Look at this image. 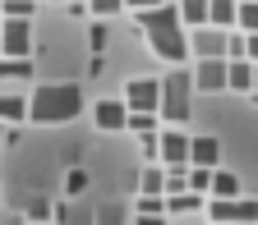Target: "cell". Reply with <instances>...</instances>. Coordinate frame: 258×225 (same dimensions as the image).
<instances>
[{"instance_id":"obj_23","label":"cell","mask_w":258,"mask_h":225,"mask_svg":"<svg viewBox=\"0 0 258 225\" xmlns=\"http://www.w3.org/2000/svg\"><path fill=\"white\" fill-rule=\"evenodd\" d=\"M88 170L83 166H70V170H64V193H70V198H79V193H88Z\"/></svg>"},{"instance_id":"obj_34","label":"cell","mask_w":258,"mask_h":225,"mask_svg":"<svg viewBox=\"0 0 258 225\" xmlns=\"http://www.w3.org/2000/svg\"><path fill=\"white\" fill-rule=\"evenodd\" d=\"M28 225H46V220H28Z\"/></svg>"},{"instance_id":"obj_4","label":"cell","mask_w":258,"mask_h":225,"mask_svg":"<svg viewBox=\"0 0 258 225\" xmlns=\"http://www.w3.org/2000/svg\"><path fill=\"white\" fill-rule=\"evenodd\" d=\"M208 216H212V225H258V202L253 198H212L208 202Z\"/></svg>"},{"instance_id":"obj_32","label":"cell","mask_w":258,"mask_h":225,"mask_svg":"<svg viewBox=\"0 0 258 225\" xmlns=\"http://www.w3.org/2000/svg\"><path fill=\"white\" fill-rule=\"evenodd\" d=\"M152 5H161V0H124V10H152Z\"/></svg>"},{"instance_id":"obj_29","label":"cell","mask_w":258,"mask_h":225,"mask_svg":"<svg viewBox=\"0 0 258 225\" xmlns=\"http://www.w3.org/2000/svg\"><path fill=\"white\" fill-rule=\"evenodd\" d=\"M171 216L166 211H148V216H134V225H166Z\"/></svg>"},{"instance_id":"obj_25","label":"cell","mask_w":258,"mask_h":225,"mask_svg":"<svg viewBox=\"0 0 258 225\" xmlns=\"http://www.w3.org/2000/svg\"><path fill=\"white\" fill-rule=\"evenodd\" d=\"M124 10V0H88V14L92 19H111V14H120Z\"/></svg>"},{"instance_id":"obj_27","label":"cell","mask_w":258,"mask_h":225,"mask_svg":"<svg viewBox=\"0 0 258 225\" xmlns=\"http://www.w3.org/2000/svg\"><path fill=\"white\" fill-rule=\"evenodd\" d=\"M139 152H143V161H157V134H143L139 138Z\"/></svg>"},{"instance_id":"obj_22","label":"cell","mask_w":258,"mask_h":225,"mask_svg":"<svg viewBox=\"0 0 258 225\" xmlns=\"http://www.w3.org/2000/svg\"><path fill=\"white\" fill-rule=\"evenodd\" d=\"M235 28H240V32H258V0H240V10H235Z\"/></svg>"},{"instance_id":"obj_8","label":"cell","mask_w":258,"mask_h":225,"mask_svg":"<svg viewBox=\"0 0 258 225\" xmlns=\"http://www.w3.org/2000/svg\"><path fill=\"white\" fill-rule=\"evenodd\" d=\"M120 101H124L129 110H148V115H157V101H161V78H129V87H124Z\"/></svg>"},{"instance_id":"obj_36","label":"cell","mask_w":258,"mask_h":225,"mask_svg":"<svg viewBox=\"0 0 258 225\" xmlns=\"http://www.w3.org/2000/svg\"><path fill=\"white\" fill-rule=\"evenodd\" d=\"M249 96H253V101H258V92H249Z\"/></svg>"},{"instance_id":"obj_26","label":"cell","mask_w":258,"mask_h":225,"mask_svg":"<svg viewBox=\"0 0 258 225\" xmlns=\"http://www.w3.org/2000/svg\"><path fill=\"white\" fill-rule=\"evenodd\" d=\"M28 220H46V225H51V202H46V198H32V202H28Z\"/></svg>"},{"instance_id":"obj_10","label":"cell","mask_w":258,"mask_h":225,"mask_svg":"<svg viewBox=\"0 0 258 225\" xmlns=\"http://www.w3.org/2000/svg\"><path fill=\"white\" fill-rule=\"evenodd\" d=\"M124 120H129V106H124V101H111V96H106V101L92 106V124L102 129V134H120Z\"/></svg>"},{"instance_id":"obj_24","label":"cell","mask_w":258,"mask_h":225,"mask_svg":"<svg viewBox=\"0 0 258 225\" xmlns=\"http://www.w3.org/2000/svg\"><path fill=\"white\" fill-rule=\"evenodd\" d=\"M32 74V60H10L0 55V78H28Z\"/></svg>"},{"instance_id":"obj_11","label":"cell","mask_w":258,"mask_h":225,"mask_svg":"<svg viewBox=\"0 0 258 225\" xmlns=\"http://www.w3.org/2000/svg\"><path fill=\"white\" fill-rule=\"evenodd\" d=\"M189 166L217 170V166H221V143H217L212 134H199V138H189Z\"/></svg>"},{"instance_id":"obj_17","label":"cell","mask_w":258,"mask_h":225,"mask_svg":"<svg viewBox=\"0 0 258 225\" xmlns=\"http://www.w3.org/2000/svg\"><path fill=\"white\" fill-rule=\"evenodd\" d=\"M194 211H203V198H199V193H189V188L166 193V216H194Z\"/></svg>"},{"instance_id":"obj_14","label":"cell","mask_w":258,"mask_h":225,"mask_svg":"<svg viewBox=\"0 0 258 225\" xmlns=\"http://www.w3.org/2000/svg\"><path fill=\"white\" fill-rule=\"evenodd\" d=\"M235 10H240V0H208V23L231 32L235 28Z\"/></svg>"},{"instance_id":"obj_35","label":"cell","mask_w":258,"mask_h":225,"mask_svg":"<svg viewBox=\"0 0 258 225\" xmlns=\"http://www.w3.org/2000/svg\"><path fill=\"white\" fill-rule=\"evenodd\" d=\"M0 147H5V134H0Z\"/></svg>"},{"instance_id":"obj_2","label":"cell","mask_w":258,"mask_h":225,"mask_svg":"<svg viewBox=\"0 0 258 225\" xmlns=\"http://www.w3.org/2000/svg\"><path fill=\"white\" fill-rule=\"evenodd\" d=\"M79 110H83L79 83H42L28 96V120H37V124H70Z\"/></svg>"},{"instance_id":"obj_20","label":"cell","mask_w":258,"mask_h":225,"mask_svg":"<svg viewBox=\"0 0 258 225\" xmlns=\"http://www.w3.org/2000/svg\"><path fill=\"white\" fill-rule=\"evenodd\" d=\"M124 129H129L134 138H143V134H157V115H148V110H129Z\"/></svg>"},{"instance_id":"obj_19","label":"cell","mask_w":258,"mask_h":225,"mask_svg":"<svg viewBox=\"0 0 258 225\" xmlns=\"http://www.w3.org/2000/svg\"><path fill=\"white\" fill-rule=\"evenodd\" d=\"M208 184H212V170H203V166H184V188H189V193L208 198Z\"/></svg>"},{"instance_id":"obj_16","label":"cell","mask_w":258,"mask_h":225,"mask_svg":"<svg viewBox=\"0 0 258 225\" xmlns=\"http://www.w3.org/2000/svg\"><path fill=\"white\" fill-rule=\"evenodd\" d=\"M23 120H28V96L0 92V124H23Z\"/></svg>"},{"instance_id":"obj_21","label":"cell","mask_w":258,"mask_h":225,"mask_svg":"<svg viewBox=\"0 0 258 225\" xmlns=\"http://www.w3.org/2000/svg\"><path fill=\"white\" fill-rule=\"evenodd\" d=\"M0 14H5V19H28V23H32L37 0H0Z\"/></svg>"},{"instance_id":"obj_9","label":"cell","mask_w":258,"mask_h":225,"mask_svg":"<svg viewBox=\"0 0 258 225\" xmlns=\"http://www.w3.org/2000/svg\"><path fill=\"white\" fill-rule=\"evenodd\" d=\"M189 83L194 92H226V60H194Z\"/></svg>"},{"instance_id":"obj_28","label":"cell","mask_w":258,"mask_h":225,"mask_svg":"<svg viewBox=\"0 0 258 225\" xmlns=\"http://www.w3.org/2000/svg\"><path fill=\"white\" fill-rule=\"evenodd\" d=\"M244 60L258 64V32H244Z\"/></svg>"},{"instance_id":"obj_18","label":"cell","mask_w":258,"mask_h":225,"mask_svg":"<svg viewBox=\"0 0 258 225\" xmlns=\"http://www.w3.org/2000/svg\"><path fill=\"white\" fill-rule=\"evenodd\" d=\"M180 23L184 28H208V0H180Z\"/></svg>"},{"instance_id":"obj_31","label":"cell","mask_w":258,"mask_h":225,"mask_svg":"<svg viewBox=\"0 0 258 225\" xmlns=\"http://www.w3.org/2000/svg\"><path fill=\"white\" fill-rule=\"evenodd\" d=\"M97 225H120V211L115 207H102V211H97Z\"/></svg>"},{"instance_id":"obj_13","label":"cell","mask_w":258,"mask_h":225,"mask_svg":"<svg viewBox=\"0 0 258 225\" xmlns=\"http://www.w3.org/2000/svg\"><path fill=\"white\" fill-rule=\"evenodd\" d=\"M226 87L231 92H253V64L249 60H226Z\"/></svg>"},{"instance_id":"obj_37","label":"cell","mask_w":258,"mask_h":225,"mask_svg":"<svg viewBox=\"0 0 258 225\" xmlns=\"http://www.w3.org/2000/svg\"><path fill=\"white\" fill-rule=\"evenodd\" d=\"M0 23H5V14H0Z\"/></svg>"},{"instance_id":"obj_33","label":"cell","mask_w":258,"mask_h":225,"mask_svg":"<svg viewBox=\"0 0 258 225\" xmlns=\"http://www.w3.org/2000/svg\"><path fill=\"white\" fill-rule=\"evenodd\" d=\"M253 92H258V64H253Z\"/></svg>"},{"instance_id":"obj_5","label":"cell","mask_w":258,"mask_h":225,"mask_svg":"<svg viewBox=\"0 0 258 225\" xmlns=\"http://www.w3.org/2000/svg\"><path fill=\"white\" fill-rule=\"evenodd\" d=\"M157 166H166V170L189 166V134H184L180 124L157 129Z\"/></svg>"},{"instance_id":"obj_30","label":"cell","mask_w":258,"mask_h":225,"mask_svg":"<svg viewBox=\"0 0 258 225\" xmlns=\"http://www.w3.org/2000/svg\"><path fill=\"white\" fill-rule=\"evenodd\" d=\"M88 42H92V51H106V28H102V19H97V28H92Z\"/></svg>"},{"instance_id":"obj_7","label":"cell","mask_w":258,"mask_h":225,"mask_svg":"<svg viewBox=\"0 0 258 225\" xmlns=\"http://www.w3.org/2000/svg\"><path fill=\"white\" fill-rule=\"evenodd\" d=\"M189 55L194 60H226V32L221 28H189Z\"/></svg>"},{"instance_id":"obj_15","label":"cell","mask_w":258,"mask_h":225,"mask_svg":"<svg viewBox=\"0 0 258 225\" xmlns=\"http://www.w3.org/2000/svg\"><path fill=\"white\" fill-rule=\"evenodd\" d=\"M208 198H240V175H231V170H212V184H208Z\"/></svg>"},{"instance_id":"obj_3","label":"cell","mask_w":258,"mask_h":225,"mask_svg":"<svg viewBox=\"0 0 258 225\" xmlns=\"http://www.w3.org/2000/svg\"><path fill=\"white\" fill-rule=\"evenodd\" d=\"M189 101H194L189 69H171V74H161V101H157V120H166V124H184V120H189Z\"/></svg>"},{"instance_id":"obj_1","label":"cell","mask_w":258,"mask_h":225,"mask_svg":"<svg viewBox=\"0 0 258 225\" xmlns=\"http://www.w3.org/2000/svg\"><path fill=\"white\" fill-rule=\"evenodd\" d=\"M134 23L143 28L148 46L166 60V64H184V55H189V32H184L175 5L161 0V5H152V10H134Z\"/></svg>"},{"instance_id":"obj_12","label":"cell","mask_w":258,"mask_h":225,"mask_svg":"<svg viewBox=\"0 0 258 225\" xmlns=\"http://www.w3.org/2000/svg\"><path fill=\"white\" fill-rule=\"evenodd\" d=\"M139 193L166 198V166H157V161H143V170H139Z\"/></svg>"},{"instance_id":"obj_6","label":"cell","mask_w":258,"mask_h":225,"mask_svg":"<svg viewBox=\"0 0 258 225\" xmlns=\"http://www.w3.org/2000/svg\"><path fill=\"white\" fill-rule=\"evenodd\" d=\"M0 55L32 60V23L28 19H5L0 23Z\"/></svg>"}]
</instances>
